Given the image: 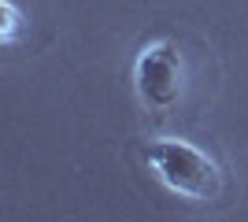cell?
<instances>
[{"label": "cell", "instance_id": "6da1fadb", "mask_svg": "<svg viewBox=\"0 0 248 222\" xmlns=\"http://www.w3.org/2000/svg\"><path fill=\"white\" fill-rule=\"evenodd\" d=\"M148 170L163 181L167 189L193 204H211L222 196V167L207 148L193 145L186 137H155L148 145H141Z\"/></svg>", "mask_w": 248, "mask_h": 222}, {"label": "cell", "instance_id": "3957f363", "mask_svg": "<svg viewBox=\"0 0 248 222\" xmlns=\"http://www.w3.org/2000/svg\"><path fill=\"white\" fill-rule=\"evenodd\" d=\"M0 15H4L0 37H4V44H11V41H15V30H19V8H15L11 0H4V4H0Z\"/></svg>", "mask_w": 248, "mask_h": 222}, {"label": "cell", "instance_id": "7a4b0ae2", "mask_svg": "<svg viewBox=\"0 0 248 222\" xmlns=\"http://www.w3.org/2000/svg\"><path fill=\"white\" fill-rule=\"evenodd\" d=\"M186 89V59L182 48L167 37L141 44L134 59V93L148 111H170Z\"/></svg>", "mask_w": 248, "mask_h": 222}]
</instances>
